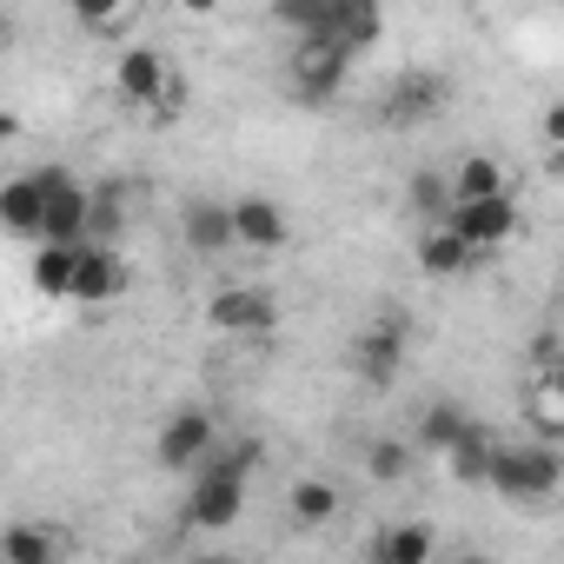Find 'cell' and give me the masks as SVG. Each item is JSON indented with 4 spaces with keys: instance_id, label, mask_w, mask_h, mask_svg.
<instances>
[{
    "instance_id": "5b68a950",
    "label": "cell",
    "mask_w": 564,
    "mask_h": 564,
    "mask_svg": "<svg viewBox=\"0 0 564 564\" xmlns=\"http://www.w3.org/2000/svg\"><path fill=\"white\" fill-rule=\"evenodd\" d=\"M213 445H219V419H213V405H173V412L160 419V432H153V465L173 471V478H186Z\"/></svg>"
},
{
    "instance_id": "6da1fadb",
    "label": "cell",
    "mask_w": 564,
    "mask_h": 564,
    "mask_svg": "<svg viewBox=\"0 0 564 564\" xmlns=\"http://www.w3.org/2000/svg\"><path fill=\"white\" fill-rule=\"evenodd\" d=\"M252 465H259V438L213 445V452L186 471L180 518H186L193 531H232V524L246 518V485H252Z\"/></svg>"
},
{
    "instance_id": "3957f363",
    "label": "cell",
    "mask_w": 564,
    "mask_h": 564,
    "mask_svg": "<svg viewBox=\"0 0 564 564\" xmlns=\"http://www.w3.org/2000/svg\"><path fill=\"white\" fill-rule=\"evenodd\" d=\"M405 346H412V319H399V313H379L366 333H352V346H346V366H352V379H359V386H372V392H392V386H399V372H405Z\"/></svg>"
},
{
    "instance_id": "8992f818",
    "label": "cell",
    "mask_w": 564,
    "mask_h": 564,
    "mask_svg": "<svg viewBox=\"0 0 564 564\" xmlns=\"http://www.w3.org/2000/svg\"><path fill=\"white\" fill-rule=\"evenodd\" d=\"M352 74V54L333 47V41H293V61H286V94L300 107H333L339 87Z\"/></svg>"
},
{
    "instance_id": "44dd1931",
    "label": "cell",
    "mask_w": 564,
    "mask_h": 564,
    "mask_svg": "<svg viewBox=\"0 0 564 564\" xmlns=\"http://www.w3.org/2000/svg\"><path fill=\"white\" fill-rule=\"evenodd\" d=\"M28 279H34L41 300H67V286H74V246H67V239H34Z\"/></svg>"
},
{
    "instance_id": "7402d4cb",
    "label": "cell",
    "mask_w": 564,
    "mask_h": 564,
    "mask_svg": "<svg viewBox=\"0 0 564 564\" xmlns=\"http://www.w3.org/2000/svg\"><path fill=\"white\" fill-rule=\"evenodd\" d=\"M438 458H445V471H452L458 485H485V458H491V432H485L478 419H465V425H458V438H452V445H445Z\"/></svg>"
},
{
    "instance_id": "7a4b0ae2",
    "label": "cell",
    "mask_w": 564,
    "mask_h": 564,
    "mask_svg": "<svg viewBox=\"0 0 564 564\" xmlns=\"http://www.w3.org/2000/svg\"><path fill=\"white\" fill-rule=\"evenodd\" d=\"M564 485V458H557V438H491V458H485V491H498L505 505H551Z\"/></svg>"
},
{
    "instance_id": "ac0fdd59",
    "label": "cell",
    "mask_w": 564,
    "mask_h": 564,
    "mask_svg": "<svg viewBox=\"0 0 564 564\" xmlns=\"http://www.w3.org/2000/svg\"><path fill=\"white\" fill-rule=\"evenodd\" d=\"M339 511H346V491H339L333 478H313V471H306V478L286 485V518H293L300 531H326Z\"/></svg>"
},
{
    "instance_id": "9c48e42d",
    "label": "cell",
    "mask_w": 564,
    "mask_h": 564,
    "mask_svg": "<svg viewBox=\"0 0 564 564\" xmlns=\"http://www.w3.org/2000/svg\"><path fill=\"white\" fill-rule=\"evenodd\" d=\"M127 259H120V246H107V239H80L74 246V286H67V300H80V306H113L120 293H127Z\"/></svg>"
},
{
    "instance_id": "d6986e66",
    "label": "cell",
    "mask_w": 564,
    "mask_h": 564,
    "mask_svg": "<svg viewBox=\"0 0 564 564\" xmlns=\"http://www.w3.org/2000/svg\"><path fill=\"white\" fill-rule=\"evenodd\" d=\"M432 551H438V531L432 524H386L372 544H366V557L372 564H432Z\"/></svg>"
},
{
    "instance_id": "ba28073f",
    "label": "cell",
    "mask_w": 564,
    "mask_h": 564,
    "mask_svg": "<svg viewBox=\"0 0 564 564\" xmlns=\"http://www.w3.org/2000/svg\"><path fill=\"white\" fill-rule=\"evenodd\" d=\"M173 61L160 54V47H127L120 61H113V94L127 100V107H140V113H153V107H173Z\"/></svg>"
},
{
    "instance_id": "7c38bea8",
    "label": "cell",
    "mask_w": 564,
    "mask_h": 564,
    "mask_svg": "<svg viewBox=\"0 0 564 564\" xmlns=\"http://www.w3.org/2000/svg\"><path fill=\"white\" fill-rule=\"evenodd\" d=\"M74 551V531L54 518H14L0 524V564H61Z\"/></svg>"
},
{
    "instance_id": "e0dca14e",
    "label": "cell",
    "mask_w": 564,
    "mask_h": 564,
    "mask_svg": "<svg viewBox=\"0 0 564 564\" xmlns=\"http://www.w3.org/2000/svg\"><path fill=\"white\" fill-rule=\"evenodd\" d=\"M412 259H419V272H425V279H465V272L478 265V252H471L445 219H425V232H419Z\"/></svg>"
},
{
    "instance_id": "52a82bcc",
    "label": "cell",
    "mask_w": 564,
    "mask_h": 564,
    "mask_svg": "<svg viewBox=\"0 0 564 564\" xmlns=\"http://www.w3.org/2000/svg\"><path fill=\"white\" fill-rule=\"evenodd\" d=\"M206 326L226 339H272L279 333V300L265 286H219L206 300Z\"/></svg>"
},
{
    "instance_id": "d4e9b609",
    "label": "cell",
    "mask_w": 564,
    "mask_h": 564,
    "mask_svg": "<svg viewBox=\"0 0 564 564\" xmlns=\"http://www.w3.org/2000/svg\"><path fill=\"white\" fill-rule=\"evenodd\" d=\"M67 14L87 28V34H127L133 28V14H140V0H67Z\"/></svg>"
},
{
    "instance_id": "f1b7e54d",
    "label": "cell",
    "mask_w": 564,
    "mask_h": 564,
    "mask_svg": "<svg viewBox=\"0 0 564 564\" xmlns=\"http://www.w3.org/2000/svg\"><path fill=\"white\" fill-rule=\"evenodd\" d=\"M531 366H538V372H557V326H544V333L531 339Z\"/></svg>"
},
{
    "instance_id": "4fadbf2b",
    "label": "cell",
    "mask_w": 564,
    "mask_h": 564,
    "mask_svg": "<svg viewBox=\"0 0 564 564\" xmlns=\"http://www.w3.org/2000/svg\"><path fill=\"white\" fill-rule=\"evenodd\" d=\"M41 213H47V166H28V173H8L0 180V232L14 239H41Z\"/></svg>"
},
{
    "instance_id": "603a6c76",
    "label": "cell",
    "mask_w": 564,
    "mask_h": 564,
    "mask_svg": "<svg viewBox=\"0 0 564 564\" xmlns=\"http://www.w3.org/2000/svg\"><path fill=\"white\" fill-rule=\"evenodd\" d=\"M524 425H531V438H564V386H557V372H538L531 379Z\"/></svg>"
},
{
    "instance_id": "f546056e",
    "label": "cell",
    "mask_w": 564,
    "mask_h": 564,
    "mask_svg": "<svg viewBox=\"0 0 564 564\" xmlns=\"http://www.w3.org/2000/svg\"><path fill=\"white\" fill-rule=\"evenodd\" d=\"M173 14H186V21H213V14H219V0H173Z\"/></svg>"
},
{
    "instance_id": "83f0119b",
    "label": "cell",
    "mask_w": 564,
    "mask_h": 564,
    "mask_svg": "<svg viewBox=\"0 0 564 564\" xmlns=\"http://www.w3.org/2000/svg\"><path fill=\"white\" fill-rule=\"evenodd\" d=\"M405 199H412V213H419V219H445L452 186H445V173H438V166H419V173L405 180Z\"/></svg>"
},
{
    "instance_id": "5bb4252c",
    "label": "cell",
    "mask_w": 564,
    "mask_h": 564,
    "mask_svg": "<svg viewBox=\"0 0 564 564\" xmlns=\"http://www.w3.org/2000/svg\"><path fill=\"white\" fill-rule=\"evenodd\" d=\"M180 239H186L193 259H226V252H239V246H232V213H226V199H213V193H193V199L180 206Z\"/></svg>"
},
{
    "instance_id": "8fae6325",
    "label": "cell",
    "mask_w": 564,
    "mask_h": 564,
    "mask_svg": "<svg viewBox=\"0 0 564 564\" xmlns=\"http://www.w3.org/2000/svg\"><path fill=\"white\" fill-rule=\"evenodd\" d=\"M41 239H87V180L74 166H47V213H41Z\"/></svg>"
},
{
    "instance_id": "9a60e30c",
    "label": "cell",
    "mask_w": 564,
    "mask_h": 564,
    "mask_svg": "<svg viewBox=\"0 0 564 564\" xmlns=\"http://www.w3.org/2000/svg\"><path fill=\"white\" fill-rule=\"evenodd\" d=\"M445 100H452V87H445L438 74H405V80L386 94L379 120H386V127H425V120L445 113Z\"/></svg>"
},
{
    "instance_id": "ffe728a7",
    "label": "cell",
    "mask_w": 564,
    "mask_h": 564,
    "mask_svg": "<svg viewBox=\"0 0 564 564\" xmlns=\"http://www.w3.org/2000/svg\"><path fill=\"white\" fill-rule=\"evenodd\" d=\"M445 186H452V199H485V193H505L511 173H505L498 153H458V160L445 166Z\"/></svg>"
},
{
    "instance_id": "30bf717a",
    "label": "cell",
    "mask_w": 564,
    "mask_h": 564,
    "mask_svg": "<svg viewBox=\"0 0 564 564\" xmlns=\"http://www.w3.org/2000/svg\"><path fill=\"white\" fill-rule=\"evenodd\" d=\"M226 213H232V246H239V252H286V246H293V219H286V206L265 199V193L226 199Z\"/></svg>"
},
{
    "instance_id": "2e32d148",
    "label": "cell",
    "mask_w": 564,
    "mask_h": 564,
    "mask_svg": "<svg viewBox=\"0 0 564 564\" xmlns=\"http://www.w3.org/2000/svg\"><path fill=\"white\" fill-rule=\"evenodd\" d=\"M379 34H386V8H379V0H333V8H326V41L346 47L352 61L372 54Z\"/></svg>"
},
{
    "instance_id": "cb8c5ba5",
    "label": "cell",
    "mask_w": 564,
    "mask_h": 564,
    "mask_svg": "<svg viewBox=\"0 0 564 564\" xmlns=\"http://www.w3.org/2000/svg\"><path fill=\"white\" fill-rule=\"evenodd\" d=\"M465 419H471V412H465L458 399H432V405L419 412V425H412V452H432V458H438V452L458 438V425H465Z\"/></svg>"
},
{
    "instance_id": "277c9868",
    "label": "cell",
    "mask_w": 564,
    "mask_h": 564,
    "mask_svg": "<svg viewBox=\"0 0 564 564\" xmlns=\"http://www.w3.org/2000/svg\"><path fill=\"white\" fill-rule=\"evenodd\" d=\"M445 226H452L478 259H491L498 246H511V239L524 232V213H518V193L505 186V193H485V199H452V206H445Z\"/></svg>"
},
{
    "instance_id": "484cf974",
    "label": "cell",
    "mask_w": 564,
    "mask_h": 564,
    "mask_svg": "<svg viewBox=\"0 0 564 564\" xmlns=\"http://www.w3.org/2000/svg\"><path fill=\"white\" fill-rule=\"evenodd\" d=\"M366 478H379V485H405V478H412V438H399V432L372 438V445H366Z\"/></svg>"
},
{
    "instance_id": "4316f807",
    "label": "cell",
    "mask_w": 564,
    "mask_h": 564,
    "mask_svg": "<svg viewBox=\"0 0 564 564\" xmlns=\"http://www.w3.org/2000/svg\"><path fill=\"white\" fill-rule=\"evenodd\" d=\"M326 8L333 0H272V21L293 41H326Z\"/></svg>"
}]
</instances>
